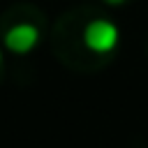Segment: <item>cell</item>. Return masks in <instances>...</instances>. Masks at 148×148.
I'll list each match as a JSON object with an SVG mask.
<instances>
[{"instance_id": "1", "label": "cell", "mask_w": 148, "mask_h": 148, "mask_svg": "<svg viewBox=\"0 0 148 148\" xmlns=\"http://www.w3.org/2000/svg\"><path fill=\"white\" fill-rule=\"evenodd\" d=\"M88 16H90L88 12L76 9L65 14L53 28V51L67 67L88 69L90 65L99 62V56H95L83 42V25Z\"/></svg>"}, {"instance_id": "2", "label": "cell", "mask_w": 148, "mask_h": 148, "mask_svg": "<svg viewBox=\"0 0 148 148\" xmlns=\"http://www.w3.org/2000/svg\"><path fill=\"white\" fill-rule=\"evenodd\" d=\"M46 28L44 14L35 5H12L0 16V37L9 51H30Z\"/></svg>"}, {"instance_id": "3", "label": "cell", "mask_w": 148, "mask_h": 148, "mask_svg": "<svg viewBox=\"0 0 148 148\" xmlns=\"http://www.w3.org/2000/svg\"><path fill=\"white\" fill-rule=\"evenodd\" d=\"M83 42L95 56L102 58L104 53H109L116 46L118 30L111 21H106L102 16H88V21L83 25Z\"/></svg>"}, {"instance_id": "4", "label": "cell", "mask_w": 148, "mask_h": 148, "mask_svg": "<svg viewBox=\"0 0 148 148\" xmlns=\"http://www.w3.org/2000/svg\"><path fill=\"white\" fill-rule=\"evenodd\" d=\"M2 72H5V67H2V56H0V79H2Z\"/></svg>"}]
</instances>
